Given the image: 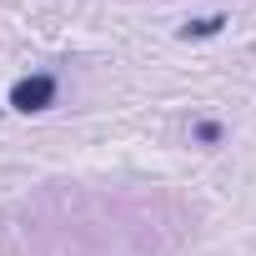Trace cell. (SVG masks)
<instances>
[{
    "mask_svg": "<svg viewBox=\"0 0 256 256\" xmlns=\"http://www.w3.org/2000/svg\"><path fill=\"white\" fill-rule=\"evenodd\" d=\"M56 76H20L16 86H10V106L20 110V116H36V110H46V106H56Z\"/></svg>",
    "mask_w": 256,
    "mask_h": 256,
    "instance_id": "6da1fadb",
    "label": "cell"
},
{
    "mask_svg": "<svg viewBox=\"0 0 256 256\" xmlns=\"http://www.w3.org/2000/svg\"><path fill=\"white\" fill-rule=\"evenodd\" d=\"M196 141L216 146V141H221V126H216V120H196Z\"/></svg>",
    "mask_w": 256,
    "mask_h": 256,
    "instance_id": "3957f363",
    "label": "cell"
},
{
    "mask_svg": "<svg viewBox=\"0 0 256 256\" xmlns=\"http://www.w3.org/2000/svg\"><path fill=\"white\" fill-rule=\"evenodd\" d=\"M226 26H231V20H226L221 10H216V16H196V20L181 26V40H206V36H221Z\"/></svg>",
    "mask_w": 256,
    "mask_h": 256,
    "instance_id": "7a4b0ae2",
    "label": "cell"
}]
</instances>
